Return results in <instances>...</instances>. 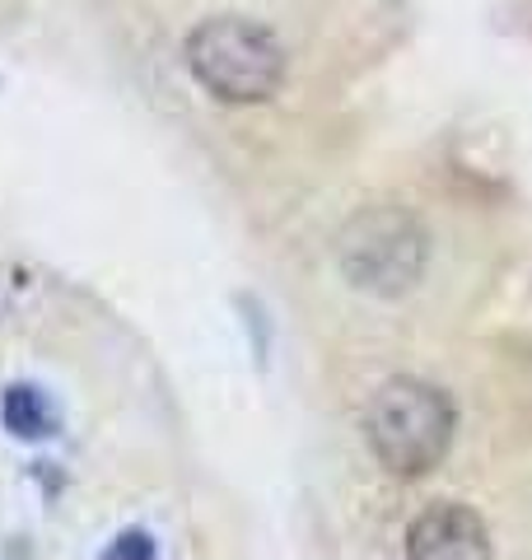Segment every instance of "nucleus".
Instances as JSON below:
<instances>
[{
  "instance_id": "nucleus-4",
  "label": "nucleus",
  "mask_w": 532,
  "mask_h": 560,
  "mask_svg": "<svg viewBox=\"0 0 532 560\" xmlns=\"http://www.w3.org/2000/svg\"><path fill=\"white\" fill-rule=\"evenodd\" d=\"M406 560H495L486 518L467 504H430L406 528Z\"/></svg>"
},
{
  "instance_id": "nucleus-5",
  "label": "nucleus",
  "mask_w": 532,
  "mask_h": 560,
  "mask_svg": "<svg viewBox=\"0 0 532 560\" xmlns=\"http://www.w3.org/2000/svg\"><path fill=\"white\" fill-rule=\"evenodd\" d=\"M0 420H5V430L14 440H43L51 434V407L38 388H28V383H10L5 397H0Z\"/></svg>"
},
{
  "instance_id": "nucleus-1",
  "label": "nucleus",
  "mask_w": 532,
  "mask_h": 560,
  "mask_svg": "<svg viewBox=\"0 0 532 560\" xmlns=\"http://www.w3.org/2000/svg\"><path fill=\"white\" fill-rule=\"evenodd\" d=\"M336 267L350 280V290L374 294V300H402L425 280L430 234L406 206H360L336 234Z\"/></svg>"
},
{
  "instance_id": "nucleus-2",
  "label": "nucleus",
  "mask_w": 532,
  "mask_h": 560,
  "mask_svg": "<svg viewBox=\"0 0 532 560\" xmlns=\"http://www.w3.org/2000/svg\"><path fill=\"white\" fill-rule=\"evenodd\" d=\"M458 411L443 388L420 378H393L369 397L365 411V444L393 477H425L443 463L453 444Z\"/></svg>"
},
{
  "instance_id": "nucleus-3",
  "label": "nucleus",
  "mask_w": 532,
  "mask_h": 560,
  "mask_svg": "<svg viewBox=\"0 0 532 560\" xmlns=\"http://www.w3.org/2000/svg\"><path fill=\"white\" fill-rule=\"evenodd\" d=\"M187 70L220 103H266L286 80V47L266 24L216 14L187 33Z\"/></svg>"
},
{
  "instance_id": "nucleus-6",
  "label": "nucleus",
  "mask_w": 532,
  "mask_h": 560,
  "mask_svg": "<svg viewBox=\"0 0 532 560\" xmlns=\"http://www.w3.org/2000/svg\"><path fill=\"white\" fill-rule=\"evenodd\" d=\"M103 560H159V547H154V537L146 528H127V533H117L108 541Z\"/></svg>"
}]
</instances>
